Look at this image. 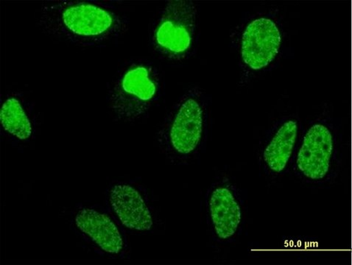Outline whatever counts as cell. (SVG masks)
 <instances>
[{
	"label": "cell",
	"mask_w": 352,
	"mask_h": 265,
	"mask_svg": "<svg viewBox=\"0 0 352 265\" xmlns=\"http://www.w3.org/2000/svg\"><path fill=\"white\" fill-rule=\"evenodd\" d=\"M206 107L199 91H190L174 111L168 129L170 150L182 158L199 148L206 130Z\"/></svg>",
	"instance_id": "obj_1"
},
{
	"label": "cell",
	"mask_w": 352,
	"mask_h": 265,
	"mask_svg": "<svg viewBox=\"0 0 352 265\" xmlns=\"http://www.w3.org/2000/svg\"><path fill=\"white\" fill-rule=\"evenodd\" d=\"M198 8L192 1H170L157 30V44L164 54L181 58L188 54L194 41Z\"/></svg>",
	"instance_id": "obj_2"
},
{
	"label": "cell",
	"mask_w": 352,
	"mask_h": 265,
	"mask_svg": "<svg viewBox=\"0 0 352 265\" xmlns=\"http://www.w3.org/2000/svg\"><path fill=\"white\" fill-rule=\"evenodd\" d=\"M157 93V85L144 67H133L120 80L111 95V107L122 119L140 117L148 110Z\"/></svg>",
	"instance_id": "obj_3"
},
{
	"label": "cell",
	"mask_w": 352,
	"mask_h": 265,
	"mask_svg": "<svg viewBox=\"0 0 352 265\" xmlns=\"http://www.w3.org/2000/svg\"><path fill=\"white\" fill-rule=\"evenodd\" d=\"M334 150V136L327 125L316 124L310 127L296 157L300 176L312 183L324 181L332 167Z\"/></svg>",
	"instance_id": "obj_4"
},
{
	"label": "cell",
	"mask_w": 352,
	"mask_h": 265,
	"mask_svg": "<svg viewBox=\"0 0 352 265\" xmlns=\"http://www.w3.org/2000/svg\"><path fill=\"white\" fill-rule=\"evenodd\" d=\"M207 211L217 240L230 241L239 233L243 220V205L229 183H219L212 188L207 198Z\"/></svg>",
	"instance_id": "obj_5"
},
{
	"label": "cell",
	"mask_w": 352,
	"mask_h": 265,
	"mask_svg": "<svg viewBox=\"0 0 352 265\" xmlns=\"http://www.w3.org/2000/svg\"><path fill=\"white\" fill-rule=\"evenodd\" d=\"M281 43L280 30L273 20H254L243 34L242 57L245 64L254 70L265 68L276 57Z\"/></svg>",
	"instance_id": "obj_6"
},
{
	"label": "cell",
	"mask_w": 352,
	"mask_h": 265,
	"mask_svg": "<svg viewBox=\"0 0 352 265\" xmlns=\"http://www.w3.org/2000/svg\"><path fill=\"white\" fill-rule=\"evenodd\" d=\"M109 202L124 227L138 231L152 229V214L137 189L126 183H119L111 189Z\"/></svg>",
	"instance_id": "obj_7"
},
{
	"label": "cell",
	"mask_w": 352,
	"mask_h": 265,
	"mask_svg": "<svg viewBox=\"0 0 352 265\" xmlns=\"http://www.w3.org/2000/svg\"><path fill=\"white\" fill-rule=\"evenodd\" d=\"M76 223L102 251L118 255L123 250L122 234L116 224L105 214L91 209H81L77 214Z\"/></svg>",
	"instance_id": "obj_8"
},
{
	"label": "cell",
	"mask_w": 352,
	"mask_h": 265,
	"mask_svg": "<svg viewBox=\"0 0 352 265\" xmlns=\"http://www.w3.org/2000/svg\"><path fill=\"white\" fill-rule=\"evenodd\" d=\"M62 21L72 34L86 37L104 35L116 22L115 16L107 10L90 4L67 8L62 14Z\"/></svg>",
	"instance_id": "obj_9"
},
{
	"label": "cell",
	"mask_w": 352,
	"mask_h": 265,
	"mask_svg": "<svg viewBox=\"0 0 352 265\" xmlns=\"http://www.w3.org/2000/svg\"><path fill=\"white\" fill-rule=\"evenodd\" d=\"M298 131V122L289 119L278 126L264 152L266 168L273 174H280L293 154Z\"/></svg>",
	"instance_id": "obj_10"
},
{
	"label": "cell",
	"mask_w": 352,
	"mask_h": 265,
	"mask_svg": "<svg viewBox=\"0 0 352 265\" xmlns=\"http://www.w3.org/2000/svg\"><path fill=\"white\" fill-rule=\"evenodd\" d=\"M0 117L4 129L18 139H27L32 134L30 122L17 100L12 98L6 102Z\"/></svg>",
	"instance_id": "obj_11"
}]
</instances>
